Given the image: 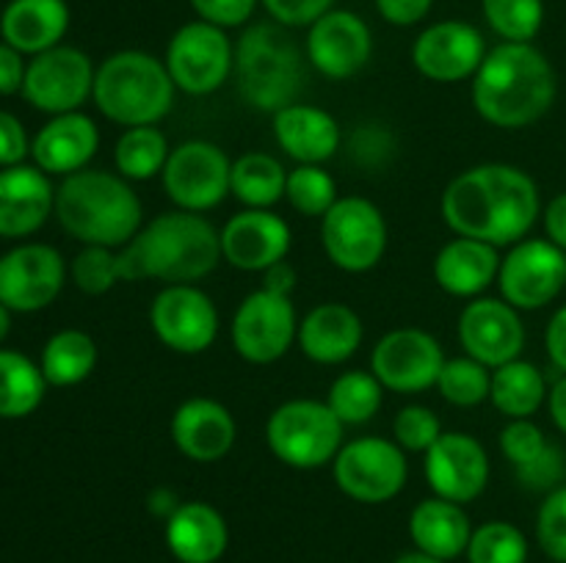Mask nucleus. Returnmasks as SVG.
Here are the masks:
<instances>
[{
    "label": "nucleus",
    "mask_w": 566,
    "mask_h": 563,
    "mask_svg": "<svg viewBox=\"0 0 566 563\" xmlns=\"http://www.w3.org/2000/svg\"><path fill=\"white\" fill-rule=\"evenodd\" d=\"M545 434H542L539 425H534L531 419H512V423L501 431V450L506 453V458L514 467L531 464L536 456L545 453Z\"/></svg>",
    "instance_id": "obj_45"
},
{
    "label": "nucleus",
    "mask_w": 566,
    "mask_h": 563,
    "mask_svg": "<svg viewBox=\"0 0 566 563\" xmlns=\"http://www.w3.org/2000/svg\"><path fill=\"white\" fill-rule=\"evenodd\" d=\"M459 340L468 357L486 368L514 362L525 346V326L517 309L497 298H475L459 315Z\"/></svg>",
    "instance_id": "obj_21"
},
{
    "label": "nucleus",
    "mask_w": 566,
    "mask_h": 563,
    "mask_svg": "<svg viewBox=\"0 0 566 563\" xmlns=\"http://www.w3.org/2000/svg\"><path fill=\"white\" fill-rule=\"evenodd\" d=\"M409 535L420 552L440 561H451L468 552L470 544V519L459 502L431 497L423 500L409 517Z\"/></svg>",
    "instance_id": "obj_31"
},
{
    "label": "nucleus",
    "mask_w": 566,
    "mask_h": 563,
    "mask_svg": "<svg viewBox=\"0 0 566 563\" xmlns=\"http://www.w3.org/2000/svg\"><path fill=\"white\" fill-rule=\"evenodd\" d=\"M484 20L506 42H531L545 22V0H481Z\"/></svg>",
    "instance_id": "obj_39"
},
{
    "label": "nucleus",
    "mask_w": 566,
    "mask_h": 563,
    "mask_svg": "<svg viewBox=\"0 0 566 563\" xmlns=\"http://www.w3.org/2000/svg\"><path fill=\"white\" fill-rule=\"evenodd\" d=\"M446 364L440 342L423 329H396L387 331L374 348L370 368L381 386L392 392H423L437 384L440 370Z\"/></svg>",
    "instance_id": "obj_14"
},
{
    "label": "nucleus",
    "mask_w": 566,
    "mask_h": 563,
    "mask_svg": "<svg viewBox=\"0 0 566 563\" xmlns=\"http://www.w3.org/2000/svg\"><path fill=\"white\" fill-rule=\"evenodd\" d=\"M28 155V136L25 127L9 110H0V166H20V160Z\"/></svg>",
    "instance_id": "obj_49"
},
{
    "label": "nucleus",
    "mask_w": 566,
    "mask_h": 563,
    "mask_svg": "<svg viewBox=\"0 0 566 563\" xmlns=\"http://www.w3.org/2000/svg\"><path fill=\"white\" fill-rule=\"evenodd\" d=\"M566 475V461L564 453L558 447L547 445L542 456H536L531 464H523L517 467V478L525 489L534 491H547V489H558V484L564 480Z\"/></svg>",
    "instance_id": "obj_46"
},
{
    "label": "nucleus",
    "mask_w": 566,
    "mask_h": 563,
    "mask_svg": "<svg viewBox=\"0 0 566 563\" xmlns=\"http://www.w3.org/2000/svg\"><path fill=\"white\" fill-rule=\"evenodd\" d=\"M94 75L97 70L83 50L59 44L33 55L25 70L22 94L33 108L44 114H72L94 92Z\"/></svg>",
    "instance_id": "obj_11"
},
{
    "label": "nucleus",
    "mask_w": 566,
    "mask_h": 563,
    "mask_svg": "<svg viewBox=\"0 0 566 563\" xmlns=\"http://www.w3.org/2000/svg\"><path fill=\"white\" fill-rule=\"evenodd\" d=\"M381 390L385 386L379 384V379L374 373L348 370V373L337 375L326 403L340 417L343 425H363L368 419H374L376 412H379Z\"/></svg>",
    "instance_id": "obj_38"
},
{
    "label": "nucleus",
    "mask_w": 566,
    "mask_h": 563,
    "mask_svg": "<svg viewBox=\"0 0 566 563\" xmlns=\"http://www.w3.org/2000/svg\"><path fill=\"white\" fill-rule=\"evenodd\" d=\"M536 535L539 544L553 561L566 563V486H558L542 502L539 519H536Z\"/></svg>",
    "instance_id": "obj_43"
},
{
    "label": "nucleus",
    "mask_w": 566,
    "mask_h": 563,
    "mask_svg": "<svg viewBox=\"0 0 566 563\" xmlns=\"http://www.w3.org/2000/svg\"><path fill=\"white\" fill-rule=\"evenodd\" d=\"M501 274L497 246L475 237H462L446 243L434 257V279L446 293L459 298L479 296Z\"/></svg>",
    "instance_id": "obj_30"
},
{
    "label": "nucleus",
    "mask_w": 566,
    "mask_h": 563,
    "mask_svg": "<svg viewBox=\"0 0 566 563\" xmlns=\"http://www.w3.org/2000/svg\"><path fill=\"white\" fill-rule=\"evenodd\" d=\"M437 386H440L442 397L453 406H479L490 397L492 375L490 368L473 357L446 359Z\"/></svg>",
    "instance_id": "obj_40"
},
{
    "label": "nucleus",
    "mask_w": 566,
    "mask_h": 563,
    "mask_svg": "<svg viewBox=\"0 0 566 563\" xmlns=\"http://www.w3.org/2000/svg\"><path fill=\"white\" fill-rule=\"evenodd\" d=\"M232 346L247 362L271 364L282 359L298 334L296 309L291 296L271 290H254L235 309L230 326Z\"/></svg>",
    "instance_id": "obj_13"
},
{
    "label": "nucleus",
    "mask_w": 566,
    "mask_h": 563,
    "mask_svg": "<svg viewBox=\"0 0 566 563\" xmlns=\"http://www.w3.org/2000/svg\"><path fill=\"white\" fill-rule=\"evenodd\" d=\"M287 174L274 155L247 152L232 163L230 171V191L235 193L238 202L247 208L265 210L280 202L285 193Z\"/></svg>",
    "instance_id": "obj_34"
},
{
    "label": "nucleus",
    "mask_w": 566,
    "mask_h": 563,
    "mask_svg": "<svg viewBox=\"0 0 566 563\" xmlns=\"http://www.w3.org/2000/svg\"><path fill=\"white\" fill-rule=\"evenodd\" d=\"M545 375L536 364L514 359V362L495 368V373H492L490 397L497 412L506 414V417L528 419L545 403Z\"/></svg>",
    "instance_id": "obj_32"
},
{
    "label": "nucleus",
    "mask_w": 566,
    "mask_h": 563,
    "mask_svg": "<svg viewBox=\"0 0 566 563\" xmlns=\"http://www.w3.org/2000/svg\"><path fill=\"white\" fill-rule=\"evenodd\" d=\"M175 81L164 61L144 50H119L94 75V103L125 127L155 125L175 105Z\"/></svg>",
    "instance_id": "obj_6"
},
{
    "label": "nucleus",
    "mask_w": 566,
    "mask_h": 563,
    "mask_svg": "<svg viewBox=\"0 0 566 563\" xmlns=\"http://www.w3.org/2000/svg\"><path fill=\"white\" fill-rule=\"evenodd\" d=\"M276 144L298 163L318 166L340 147V127L335 116L315 105L293 103L274 114Z\"/></svg>",
    "instance_id": "obj_28"
},
{
    "label": "nucleus",
    "mask_w": 566,
    "mask_h": 563,
    "mask_svg": "<svg viewBox=\"0 0 566 563\" xmlns=\"http://www.w3.org/2000/svg\"><path fill=\"white\" fill-rule=\"evenodd\" d=\"M442 215L462 237L492 246L520 243L539 215V188L517 166H475L446 188Z\"/></svg>",
    "instance_id": "obj_1"
},
{
    "label": "nucleus",
    "mask_w": 566,
    "mask_h": 563,
    "mask_svg": "<svg viewBox=\"0 0 566 563\" xmlns=\"http://www.w3.org/2000/svg\"><path fill=\"white\" fill-rule=\"evenodd\" d=\"M409 464L403 450L381 436H363L335 456V480L352 500L387 502L407 486Z\"/></svg>",
    "instance_id": "obj_10"
},
{
    "label": "nucleus",
    "mask_w": 566,
    "mask_h": 563,
    "mask_svg": "<svg viewBox=\"0 0 566 563\" xmlns=\"http://www.w3.org/2000/svg\"><path fill=\"white\" fill-rule=\"evenodd\" d=\"M263 274L265 290L280 293V296H291V290L296 287V270H293V265L285 263V259H280V263H274L271 268H265Z\"/></svg>",
    "instance_id": "obj_54"
},
{
    "label": "nucleus",
    "mask_w": 566,
    "mask_h": 563,
    "mask_svg": "<svg viewBox=\"0 0 566 563\" xmlns=\"http://www.w3.org/2000/svg\"><path fill=\"white\" fill-rule=\"evenodd\" d=\"M426 478L437 497L464 506L490 484V456L475 436L459 431L440 434L426 450Z\"/></svg>",
    "instance_id": "obj_19"
},
{
    "label": "nucleus",
    "mask_w": 566,
    "mask_h": 563,
    "mask_svg": "<svg viewBox=\"0 0 566 563\" xmlns=\"http://www.w3.org/2000/svg\"><path fill=\"white\" fill-rule=\"evenodd\" d=\"M55 215L86 246L119 248L138 235L144 210L125 177L83 169L64 177L55 191Z\"/></svg>",
    "instance_id": "obj_3"
},
{
    "label": "nucleus",
    "mask_w": 566,
    "mask_h": 563,
    "mask_svg": "<svg viewBox=\"0 0 566 563\" xmlns=\"http://www.w3.org/2000/svg\"><path fill=\"white\" fill-rule=\"evenodd\" d=\"M304 357L318 364H340L357 353L363 342V320L340 301L318 304L298 323L296 334Z\"/></svg>",
    "instance_id": "obj_27"
},
{
    "label": "nucleus",
    "mask_w": 566,
    "mask_h": 563,
    "mask_svg": "<svg viewBox=\"0 0 566 563\" xmlns=\"http://www.w3.org/2000/svg\"><path fill=\"white\" fill-rule=\"evenodd\" d=\"M199 20L219 28H238L252 20L260 0H188Z\"/></svg>",
    "instance_id": "obj_48"
},
{
    "label": "nucleus",
    "mask_w": 566,
    "mask_h": 563,
    "mask_svg": "<svg viewBox=\"0 0 566 563\" xmlns=\"http://www.w3.org/2000/svg\"><path fill=\"white\" fill-rule=\"evenodd\" d=\"M545 230L551 243L566 252V193H558L545 210Z\"/></svg>",
    "instance_id": "obj_53"
},
{
    "label": "nucleus",
    "mask_w": 566,
    "mask_h": 563,
    "mask_svg": "<svg viewBox=\"0 0 566 563\" xmlns=\"http://www.w3.org/2000/svg\"><path fill=\"white\" fill-rule=\"evenodd\" d=\"M97 364V346L81 329H64L48 340L42 351L44 381L53 386H75L88 379Z\"/></svg>",
    "instance_id": "obj_35"
},
{
    "label": "nucleus",
    "mask_w": 566,
    "mask_h": 563,
    "mask_svg": "<svg viewBox=\"0 0 566 563\" xmlns=\"http://www.w3.org/2000/svg\"><path fill=\"white\" fill-rule=\"evenodd\" d=\"M70 28L66 0H11L0 14V36L20 53L39 55L59 47Z\"/></svg>",
    "instance_id": "obj_29"
},
{
    "label": "nucleus",
    "mask_w": 566,
    "mask_h": 563,
    "mask_svg": "<svg viewBox=\"0 0 566 563\" xmlns=\"http://www.w3.org/2000/svg\"><path fill=\"white\" fill-rule=\"evenodd\" d=\"M72 279L88 296H103L116 282H142L144 270L130 246L122 252L108 246H86L72 263Z\"/></svg>",
    "instance_id": "obj_33"
},
{
    "label": "nucleus",
    "mask_w": 566,
    "mask_h": 563,
    "mask_svg": "<svg viewBox=\"0 0 566 563\" xmlns=\"http://www.w3.org/2000/svg\"><path fill=\"white\" fill-rule=\"evenodd\" d=\"M127 246L136 254L144 279L153 276L171 285L202 279L224 257L219 232L208 219L191 210L160 213Z\"/></svg>",
    "instance_id": "obj_4"
},
{
    "label": "nucleus",
    "mask_w": 566,
    "mask_h": 563,
    "mask_svg": "<svg viewBox=\"0 0 566 563\" xmlns=\"http://www.w3.org/2000/svg\"><path fill=\"white\" fill-rule=\"evenodd\" d=\"M374 53L370 28L357 11L329 9L310 25L307 59L321 75L346 81L357 75Z\"/></svg>",
    "instance_id": "obj_18"
},
{
    "label": "nucleus",
    "mask_w": 566,
    "mask_h": 563,
    "mask_svg": "<svg viewBox=\"0 0 566 563\" xmlns=\"http://www.w3.org/2000/svg\"><path fill=\"white\" fill-rule=\"evenodd\" d=\"M291 248V226L269 210H243L221 230V254L241 270H265L285 259Z\"/></svg>",
    "instance_id": "obj_22"
},
{
    "label": "nucleus",
    "mask_w": 566,
    "mask_h": 563,
    "mask_svg": "<svg viewBox=\"0 0 566 563\" xmlns=\"http://www.w3.org/2000/svg\"><path fill=\"white\" fill-rule=\"evenodd\" d=\"M169 155L166 136L155 125L127 127L114 149L116 169L125 180H153L155 174H164Z\"/></svg>",
    "instance_id": "obj_37"
},
{
    "label": "nucleus",
    "mask_w": 566,
    "mask_h": 563,
    "mask_svg": "<svg viewBox=\"0 0 566 563\" xmlns=\"http://www.w3.org/2000/svg\"><path fill=\"white\" fill-rule=\"evenodd\" d=\"M468 557L470 563H525L528 541L512 522H486L470 535Z\"/></svg>",
    "instance_id": "obj_41"
},
{
    "label": "nucleus",
    "mask_w": 566,
    "mask_h": 563,
    "mask_svg": "<svg viewBox=\"0 0 566 563\" xmlns=\"http://www.w3.org/2000/svg\"><path fill=\"white\" fill-rule=\"evenodd\" d=\"M64 287V259L53 246L25 243L0 257V304L11 312H36Z\"/></svg>",
    "instance_id": "obj_17"
},
{
    "label": "nucleus",
    "mask_w": 566,
    "mask_h": 563,
    "mask_svg": "<svg viewBox=\"0 0 566 563\" xmlns=\"http://www.w3.org/2000/svg\"><path fill=\"white\" fill-rule=\"evenodd\" d=\"M9 312H11V309L0 304V342L6 340V334H9V329H11V315Z\"/></svg>",
    "instance_id": "obj_57"
},
{
    "label": "nucleus",
    "mask_w": 566,
    "mask_h": 563,
    "mask_svg": "<svg viewBox=\"0 0 566 563\" xmlns=\"http://www.w3.org/2000/svg\"><path fill=\"white\" fill-rule=\"evenodd\" d=\"M25 61H22L20 50L11 44L0 42V94H17L22 92L25 83Z\"/></svg>",
    "instance_id": "obj_51"
},
{
    "label": "nucleus",
    "mask_w": 566,
    "mask_h": 563,
    "mask_svg": "<svg viewBox=\"0 0 566 563\" xmlns=\"http://www.w3.org/2000/svg\"><path fill=\"white\" fill-rule=\"evenodd\" d=\"M235 77L252 108L276 110L296 103L304 88V59L280 22H254L235 44Z\"/></svg>",
    "instance_id": "obj_5"
},
{
    "label": "nucleus",
    "mask_w": 566,
    "mask_h": 563,
    "mask_svg": "<svg viewBox=\"0 0 566 563\" xmlns=\"http://www.w3.org/2000/svg\"><path fill=\"white\" fill-rule=\"evenodd\" d=\"M484 59V36L479 28L462 20L434 22L412 44V61L418 72L437 83H457L475 75Z\"/></svg>",
    "instance_id": "obj_20"
},
{
    "label": "nucleus",
    "mask_w": 566,
    "mask_h": 563,
    "mask_svg": "<svg viewBox=\"0 0 566 563\" xmlns=\"http://www.w3.org/2000/svg\"><path fill=\"white\" fill-rule=\"evenodd\" d=\"M230 171L232 163L224 149L210 141H186L171 149L164 166L166 196L180 210L202 213L224 202L230 193Z\"/></svg>",
    "instance_id": "obj_12"
},
{
    "label": "nucleus",
    "mask_w": 566,
    "mask_h": 563,
    "mask_svg": "<svg viewBox=\"0 0 566 563\" xmlns=\"http://www.w3.org/2000/svg\"><path fill=\"white\" fill-rule=\"evenodd\" d=\"M271 453L296 469H318L335 461L343 447V423L329 403L287 401L271 412L265 425Z\"/></svg>",
    "instance_id": "obj_7"
},
{
    "label": "nucleus",
    "mask_w": 566,
    "mask_h": 563,
    "mask_svg": "<svg viewBox=\"0 0 566 563\" xmlns=\"http://www.w3.org/2000/svg\"><path fill=\"white\" fill-rule=\"evenodd\" d=\"M431 6H434V0H376L379 14L385 17L390 25H398V28L418 25L420 20H426Z\"/></svg>",
    "instance_id": "obj_50"
},
{
    "label": "nucleus",
    "mask_w": 566,
    "mask_h": 563,
    "mask_svg": "<svg viewBox=\"0 0 566 563\" xmlns=\"http://www.w3.org/2000/svg\"><path fill=\"white\" fill-rule=\"evenodd\" d=\"M227 522L208 502H180L166 517V546L180 563H216L227 550Z\"/></svg>",
    "instance_id": "obj_26"
},
{
    "label": "nucleus",
    "mask_w": 566,
    "mask_h": 563,
    "mask_svg": "<svg viewBox=\"0 0 566 563\" xmlns=\"http://www.w3.org/2000/svg\"><path fill=\"white\" fill-rule=\"evenodd\" d=\"M392 434L396 442L407 450H429L437 439H440L442 428L440 419L431 408L426 406H407L396 414V423H392Z\"/></svg>",
    "instance_id": "obj_44"
},
{
    "label": "nucleus",
    "mask_w": 566,
    "mask_h": 563,
    "mask_svg": "<svg viewBox=\"0 0 566 563\" xmlns=\"http://www.w3.org/2000/svg\"><path fill=\"white\" fill-rule=\"evenodd\" d=\"M99 147L97 125L86 114H61L53 116L31 144L33 160L48 174H75L86 169Z\"/></svg>",
    "instance_id": "obj_25"
},
{
    "label": "nucleus",
    "mask_w": 566,
    "mask_h": 563,
    "mask_svg": "<svg viewBox=\"0 0 566 563\" xmlns=\"http://www.w3.org/2000/svg\"><path fill=\"white\" fill-rule=\"evenodd\" d=\"M321 243L337 268L348 270V274H365L385 257V215L374 202L363 196L337 199L321 215Z\"/></svg>",
    "instance_id": "obj_8"
},
{
    "label": "nucleus",
    "mask_w": 566,
    "mask_h": 563,
    "mask_svg": "<svg viewBox=\"0 0 566 563\" xmlns=\"http://www.w3.org/2000/svg\"><path fill=\"white\" fill-rule=\"evenodd\" d=\"M149 323L158 340L177 353H202L219 334L216 304L193 285L164 287L149 307Z\"/></svg>",
    "instance_id": "obj_15"
},
{
    "label": "nucleus",
    "mask_w": 566,
    "mask_h": 563,
    "mask_svg": "<svg viewBox=\"0 0 566 563\" xmlns=\"http://www.w3.org/2000/svg\"><path fill=\"white\" fill-rule=\"evenodd\" d=\"M44 386L42 368L17 351H0V417L20 419L36 412Z\"/></svg>",
    "instance_id": "obj_36"
},
{
    "label": "nucleus",
    "mask_w": 566,
    "mask_h": 563,
    "mask_svg": "<svg viewBox=\"0 0 566 563\" xmlns=\"http://www.w3.org/2000/svg\"><path fill=\"white\" fill-rule=\"evenodd\" d=\"M260 3L265 6L271 20L280 22V25L304 28L324 17L335 6V0H260Z\"/></svg>",
    "instance_id": "obj_47"
},
{
    "label": "nucleus",
    "mask_w": 566,
    "mask_h": 563,
    "mask_svg": "<svg viewBox=\"0 0 566 563\" xmlns=\"http://www.w3.org/2000/svg\"><path fill=\"white\" fill-rule=\"evenodd\" d=\"M164 64L180 92L202 97L224 86L235 66V47L224 28L193 20L177 28L175 36L169 39Z\"/></svg>",
    "instance_id": "obj_9"
},
{
    "label": "nucleus",
    "mask_w": 566,
    "mask_h": 563,
    "mask_svg": "<svg viewBox=\"0 0 566 563\" xmlns=\"http://www.w3.org/2000/svg\"><path fill=\"white\" fill-rule=\"evenodd\" d=\"M501 293L514 309H542L566 285V254L551 241H520L501 259Z\"/></svg>",
    "instance_id": "obj_16"
},
{
    "label": "nucleus",
    "mask_w": 566,
    "mask_h": 563,
    "mask_svg": "<svg viewBox=\"0 0 566 563\" xmlns=\"http://www.w3.org/2000/svg\"><path fill=\"white\" fill-rule=\"evenodd\" d=\"M50 210H55V193L42 169L9 166L0 171V235H31L48 221Z\"/></svg>",
    "instance_id": "obj_24"
},
{
    "label": "nucleus",
    "mask_w": 566,
    "mask_h": 563,
    "mask_svg": "<svg viewBox=\"0 0 566 563\" xmlns=\"http://www.w3.org/2000/svg\"><path fill=\"white\" fill-rule=\"evenodd\" d=\"M285 196L298 213L324 215L337 202V188L329 171H324L321 166L302 163L293 171H287Z\"/></svg>",
    "instance_id": "obj_42"
},
{
    "label": "nucleus",
    "mask_w": 566,
    "mask_h": 563,
    "mask_svg": "<svg viewBox=\"0 0 566 563\" xmlns=\"http://www.w3.org/2000/svg\"><path fill=\"white\" fill-rule=\"evenodd\" d=\"M396 563H446V561H440V557H431V555H426V552L415 550V552H407V555L398 557Z\"/></svg>",
    "instance_id": "obj_56"
},
{
    "label": "nucleus",
    "mask_w": 566,
    "mask_h": 563,
    "mask_svg": "<svg viewBox=\"0 0 566 563\" xmlns=\"http://www.w3.org/2000/svg\"><path fill=\"white\" fill-rule=\"evenodd\" d=\"M235 419L230 408L210 397H191L180 403L171 417V439L177 450L191 461L213 464L224 458L235 445Z\"/></svg>",
    "instance_id": "obj_23"
},
{
    "label": "nucleus",
    "mask_w": 566,
    "mask_h": 563,
    "mask_svg": "<svg viewBox=\"0 0 566 563\" xmlns=\"http://www.w3.org/2000/svg\"><path fill=\"white\" fill-rule=\"evenodd\" d=\"M545 346H547V357H551V362L566 373V307H562L556 315H553L551 326H547Z\"/></svg>",
    "instance_id": "obj_52"
},
{
    "label": "nucleus",
    "mask_w": 566,
    "mask_h": 563,
    "mask_svg": "<svg viewBox=\"0 0 566 563\" xmlns=\"http://www.w3.org/2000/svg\"><path fill=\"white\" fill-rule=\"evenodd\" d=\"M556 99V72L531 42H503L486 53L473 75V105L490 125H534Z\"/></svg>",
    "instance_id": "obj_2"
},
{
    "label": "nucleus",
    "mask_w": 566,
    "mask_h": 563,
    "mask_svg": "<svg viewBox=\"0 0 566 563\" xmlns=\"http://www.w3.org/2000/svg\"><path fill=\"white\" fill-rule=\"evenodd\" d=\"M551 417L558 425V431L566 434V375L558 379L551 390Z\"/></svg>",
    "instance_id": "obj_55"
}]
</instances>
